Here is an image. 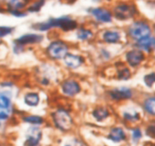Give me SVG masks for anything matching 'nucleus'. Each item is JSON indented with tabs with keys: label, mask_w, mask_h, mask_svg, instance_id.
<instances>
[{
	"label": "nucleus",
	"mask_w": 155,
	"mask_h": 146,
	"mask_svg": "<svg viewBox=\"0 0 155 146\" xmlns=\"http://www.w3.org/2000/svg\"><path fill=\"white\" fill-rule=\"evenodd\" d=\"M110 96L111 99L116 101H120V100H127L130 99L132 96V93L131 89H126V88H120V89H116L111 90L110 92Z\"/></svg>",
	"instance_id": "f8f14e48"
},
{
	"label": "nucleus",
	"mask_w": 155,
	"mask_h": 146,
	"mask_svg": "<svg viewBox=\"0 0 155 146\" xmlns=\"http://www.w3.org/2000/svg\"><path fill=\"white\" fill-rule=\"evenodd\" d=\"M142 138V133H141V130H139V128L137 129H134L132 131V138L134 140V142H137L138 140H139L140 138Z\"/></svg>",
	"instance_id": "c756f323"
},
{
	"label": "nucleus",
	"mask_w": 155,
	"mask_h": 146,
	"mask_svg": "<svg viewBox=\"0 0 155 146\" xmlns=\"http://www.w3.org/2000/svg\"><path fill=\"white\" fill-rule=\"evenodd\" d=\"M124 117L127 121H137L139 119V115L137 112H133V114L129 113V112H124Z\"/></svg>",
	"instance_id": "a878e982"
},
{
	"label": "nucleus",
	"mask_w": 155,
	"mask_h": 146,
	"mask_svg": "<svg viewBox=\"0 0 155 146\" xmlns=\"http://www.w3.org/2000/svg\"><path fill=\"white\" fill-rule=\"evenodd\" d=\"M50 28H58L63 32H70L78 28V22L69 16L51 18L48 20Z\"/></svg>",
	"instance_id": "f257e3e1"
},
{
	"label": "nucleus",
	"mask_w": 155,
	"mask_h": 146,
	"mask_svg": "<svg viewBox=\"0 0 155 146\" xmlns=\"http://www.w3.org/2000/svg\"><path fill=\"white\" fill-rule=\"evenodd\" d=\"M154 32H155V25H154Z\"/></svg>",
	"instance_id": "f704fd0d"
},
{
	"label": "nucleus",
	"mask_w": 155,
	"mask_h": 146,
	"mask_svg": "<svg viewBox=\"0 0 155 146\" xmlns=\"http://www.w3.org/2000/svg\"><path fill=\"white\" fill-rule=\"evenodd\" d=\"M13 27L5 26V25H0V38H4L7 35H10L13 32Z\"/></svg>",
	"instance_id": "5701e85b"
},
{
	"label": "nucleus",
	"mask_w": 155,
	"mask_h": 146,
	"mask_svg": "<svg viewBox=\"0 0 155 146\" xmlns=\"http://www.w3.org/2000/svg\"><path fill=\"white\" fill-rule=\"evenodd\" d=\"M93 115L97 121H103L109 116V111L104 108H97L93 111Z\"/></svg>",
	"instance_id": "aec40b11"
},
{
	"label": "nucleus",
	"mask_w": 155,
	"mask_h": 146,
	"mask_svg": "<svg viewBox=\"0 0 155 146\" xmlns=\"http://www.w3.org/2000/svg\"><path fill=\"white\" fill-rule=\"evenodd\" d=\"M117 76H118V79H120V80H128L131 76V73H130V71L128 68L124 67L118 71Z\"/></svg>",
	"instance_id": "b1692460"
},
{
	"label": "nucleus",
	"mask_w": 155,
	"mask_h": 146,
	"mask_svg": "<svg viewBox=\"0 0 155 146\" xmlns=\"http://www.w3.org/2000/svg\"><path fill=\"white\" fill-rule=\"evenodd\" d=\"M144 108L147 113L155 115V97L147 99L144 102Z\"/></svg>",
	"instance_id": "412c9836"
},
{
	"label": "nucleus",
	"mask_w": 155,
	"mask_h": 146,
	"mask_svg": "<svg viewBox=\"0 0 155 146\" xmlns=\"http://www.w3.org/2000/svg\"><path fill=\"white\" fill-rule=\"evenodd\" d=\"M41 138V131L38 127H34L29 130L27 138L25 143V146H39V143Z\"/></svg>",
	"instance_id": "1a4fd4ad"
},
{
	"label": "nucleus",
	"mask_w": 155,
	"mask_h": 146,
	"mask_svg": "<svg viewBox=\"0 0 155 146\" xmlns=\"http://www.w3.org/2000/svg\"><path fill=\"white\" fill-rule=\"evenodd\" d=\"M147 134L151 138H155V122L148 126L147 130Z\"/></svg>",
	"instance_id": "c85d7f7f"
},
{
	"label": "nucleus",
	"mask_w": 155,
	"mask_h": 146,
	"mask_svg": "<svg viewBox=\"0 0 155 146\" xmlns=\"http://www.w3.org/2000/svg\"><path fill=\"white\" fill-rule=\"evenodd\" d=\"M32 0H7L5 3V10L12 11V10H22L27 8L29 4Z\"/></svg>",
	"instance_id": "ddd939ff"
},
{
	"label": "nucleus",
	"mask_w": 155,
	"mask_h": 146,
	"mask_svg": "<svg viewBox=\"0 0 155 146\" xmlns=\"http://www.w3.org/2000/svg\"><path fill=\"white\" fill-rule=\"evenodd\" d=\"M5 10V8H4V7H3V6H2V5H0V12H3V11H4Z\"/></svg>",
	"instance_id": "72a5a7b5"
},
{
	"label": "nucleus",
	"mask_w": 155,
	"mask_h": 146,
	"mask_svg": "<svg viewBox=\"0 0 155 146\" xmlns=\"http://www.w3.org/2000/svg\"><path fill=\"white\" fill-rule=\"evenodd\" d=\"M46 4V0H32L29 5L26 8L27 13L39 12Z\"/></svg>",
	"instance_id": "f3484780"
},
{
	"label": "nucleus",
	"mask_w": 155,
	"mask_h": 146,
	"mask_svg": "<svg viewBox=\"0 0 155 146\" xmlns=\"http://www.w3.org/2000/svg\"><path fill=\"white\" fill-rule=\"evenodd\" d=\"M126 60L131 67H137L144 60V54L140 50H132L126 54Z\"/></svg>",
	"instance_id": "9b49d317"
},
{
	"label": "nucleus",
	"mask_w": 155,
	"mask_h": 146,
	"mask_svg": "<svg viewBox=\"0 0 155 146\" xmlns=\"http://www.w3.org/2000/svg\"><path fill=\"white\" fill-rule=\"evenodd\" d=\"M53 119L55 126L58 129L63 131H67L71 129L73 125V120L70 115L64 109H59L53 114Z\"/></svg>",
	"instance_id": "20e7f679"
},
{
	"label": "nucleus",
	"mask_w": 155,
	"mask_h": 146,
	"mask_svg": "<svg viewBox=\"0 0 155 146\" xmlns=\"http://www.w3.org/2000/svg\"><path fill=\"white\" fill-rule=\"evenodd\" d=\"M25 122H29V123H32V124H41L43 122V118L41 116H38V115H29V116H26L23 118Z\"/></svg>",
	"instance_id": "4be33fe9"
},
{
	"label": "nucleus",
	"mask_w": 155,
	"mask_h": 146,
	"mask_svg": "<svg viewBox=\"0 0 155 146\" xmlns=\"http://www.w3.org/2000/svg\"><path fill=\"white\" fill-rule=\"evenodd\" d=\"M44 40V37L41 34L37 33H26L19 38H18L15 43L18 46H25V45H31V44H38L41 43Z\"/></svg>",
	"instance_id": "0eeeda50"
},
{
	"label": "nucleus",
	"mask_w": 155,
	"mask_h": 146,
	"mask_svg": "<svg viewBox=\"0 0 155 146\" xmlns=\"http://www.w3.org/2000/svg\"><path fill=\"white\" fill-rule=\"evenodd\" d=\"M76 36H77V39L80 41H89L93 38L94 33L89 28L79 27L77 28V31H76Z\"/></svg>",
	"instance_id": "a211bd4d"
},
{
	"label": "nucleus",
	"mask_w": 155,
	"mask_h": 146,
	"mask_svg": "<svg viewBox=\"0 0 155 146\" xmlns=\"http://www.w3.org/2000/svg\"><path fill=\"white\" fill-rule=\"evenodd\" d=\"M112 15L118 20H128L135 16L136 7L129 4H118L112 10Z\"/></svg>",
	"instance_id": "7ed1b4c3"
},
{
	"label": "nucleus",
	"mask_w": 155,
	"mask_h": 146,
	"mask_svg": "<svg viewBox=\"0 0 155 146\" xmlns=\"http://www.w3.org/2000/svg\"><path fill=\"white\" fill-rule=\"evenodd\" d=\"M65 146H83L82 143L78 140V139H73L71 141H69L68 143H67Z\"/></svg>",
	"instance_id": "7c9ffc66"
},
{
	"label": "nucleus",
	"mask_w": 155,
	"mask_h": 146,
	"mask_svg": "<svg viewBox=\"0 0 155 146\" xmlns=\"http://www.w3.org/2000/svg\"><path fill=\"white\" fill-rule=\"evenodd\" d=\"M47 51L48 55L52 59L61 60V59H64V57L68 54V46L65 42L61 41H53L48 46Z\"/></svg>",
	"instance_id": "423d86ee"
},
{
	"label": "nucleus",
	"mask_w": 155,
	"mask_h": 146,
	"mask_svg": "<svg viewBox=\"0 0 155 146\" xmlns=\"http://www.w3.org/2000/svg\"><path fill=\"white\" fill-rule=\"evenodd\" d=\"M151 27L145 21H135L128 27V34L133 40L139 41L151 34Z\"/></svg>",
	"instance_id": "f03ea898"
},
{
	"label": "nucleus",
	"mask_w": 155,
	"mask_h": 146,
	"mask_svg": "<svg viewBox=\"0 0 155 146\" xmlns=\"http://www.w3.org/2000/svg\"><path fill=\"white\" fill-rule=\"evenodd\" d=\"M88 13L100 24L111 23L113 19L111 11L105 7H91L88 10Z\"/></svg>",
	"instance_id": "39448f33"
},
{
	"label": "nucleus",
	"mask_w": 155,
	"mask_h": 146,
	"mask_svg": "<svg viewBox=\"0 0 155 146\" xmlns=\"http://www.w3.org/2000/svg\"><path fill=\"white\" fill-rule=\"evenodd\" d=\"M7 117H8L7 114L5 112H0V120H5L7 119Z\"/></svg>",
	"instance_id": "2f4dec72"
},
{
	"label": "nucleus",
	"mask_w": 155,
	"mask_h": 146,
	"mask_svg": "<svg viewBox=\"0 0 155 146\" xmlns=\"http://www.w3.org/2000/svg\"><path fill=\"white\" fill-rule=\"evenodd\" d=\"M64 62L66 66H68L70 68H77L83 63V59L78 55L68 54L64 57Z\"/></svg>",
	"instance_id": "4468645a"
},
{
	"label": "nucleus",
	"mask_w": 155,
	"mask_h": 146,
	"mask_svg": "<svg viewBox=\"0 0 155 146\" xmlns=\"http://www.w3.org/2000/svg\"><path fill=\"white\" fill-rule=\"evenodd\" d=\"M145 83L147 84L148 87H152L153 84L155 82V73H152L150 74H147L144 78Z\"/></svg>",
	"instance_id": "bb28decb"
},
{
	"label": "nucleus",
	"mask_w": 155,
	"mask_h": 146,
	"mask_svg": "<svg viewBox=\"0 0 155 146\" xmlns=\"http://www.w3.org/2000/svg\"><path fill=\"white\" fill-rule=\"evenodd\" d=\"M61 88H62L63 93L69 96H74L79 94L81 91L80 85L78 84V82H76L74 80H68V81H64Z\"/></svg>",
	"instance_id": "6e6552de"
},
{
	"label": "nucleus",
	"mask_w": 155,
	"mask_h": 146,
	"mask_svg": "<svg viewBox=\"0 0 155 146\" xmlns=\"http://www.w3.org/2000/svg\"><path fill=\"white\" fill-rule=\"evenodd\" d=\"M136 47L139 50H145L147 52H152L155 49V37L147 36L143 39H140L136 43Z\"/></svg>",
	"instance_id": "9d476101"
},
{
	"label": "nucleus",
	"mask_w": 155,
	"mask_h": 146,
	"mask_svg": "<svg viewBox=\"0 0 155 146\" xmlns=\"http://www.w3.org/2000/svg\"><path fill=\"white\" fill-rule=\"evenodd\" d=\"M125 133L124 131L123 130L122 128H113L112 130H110L108 138L110 139L111 141L116 142V143H118V142H121L123 140L125 139Z\"/></svg>",
	"instance_id": "dca6fc26"
},
{
	"label": "nucleus",
	"mask_w": 155,
	"mask_h": 146,
	"mask_svg": "<svg viewBox=\"0 0 155 146\" xmlns=\"http://www.w3.org/2000/svg\"><path fill=\"white\" fill-rule=\"evenodd\" d=\"M8 12L13 17L16 18H24L27 15V12H25L22 10H12V11H8Z\"/></svg>",
	"instance_id": "cd10ccee"
},
{
	"label": "nucleus",
	"mask_w": 155,
	"mask_h": 146,
	"mask_svg": "<svg viewBox=\"0 0 155 146\" xmlns=\"http://www.w3.org/2000/svg\"><path fill=\"white\" fill-rule=\"evenodd\" d=\"M25 102L28 106L35 107L40 102V96L36 93H28L25 96Z\"/></svg>",
	"instance_id": "6ab92c4d"
},
{
	"label": "nucleus",
	"mask_w": 155,
	"mask_h": 146,
	"mask_svg": "<svg viewBox=\"0 0 155 146\" xmlns=\"http://www.w3.org/2000/svg\"><path fill=\"white\" fill-rule=\"evenodd\" d=\"M10 99L5 95H0V108L1 109H8L10 106Z\"/></svg>",
	"instance_id": "393cba45"
},
{
	"label": "nucleus",
	"mask_w": 155,
	"mask_h": 146,
	"mask_svg": "<svg viewBox=\"0 0 155 146\" xmlns=\"http://www.w3.org/2000/svg\"><path fill=\"white\" fill-rule=\"evenodd\" d=\"M64 2H67V3H74L76 0H63Z\"/></svg>",
	"instance_id": "473e14b6"
},
{
	"label": "nucleus",
	"mask_w": 155,
	"mask_h": 146,
	"mask_svg": "<svg viewBox=\"0 0 155 146\" xmlns=\"http://www.w3.org/2000/svg\"><path fill=\"white\" fill-rule=\"evenodd\" d=\"M120 33L113 30H106L103 33V40L109 44H115L120 41Z\"/></svg>",
	"instance_id": "2eb2a0df"
}]
</instances>
